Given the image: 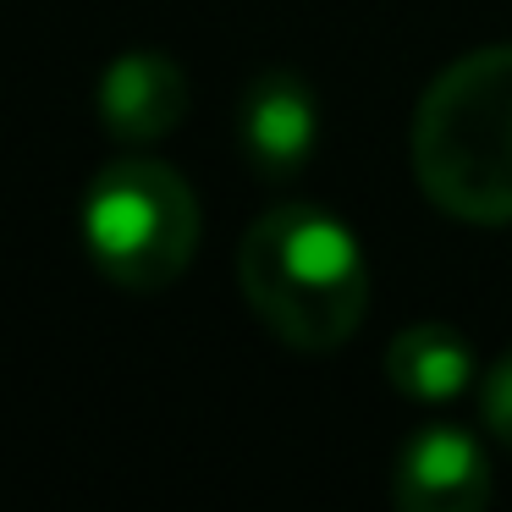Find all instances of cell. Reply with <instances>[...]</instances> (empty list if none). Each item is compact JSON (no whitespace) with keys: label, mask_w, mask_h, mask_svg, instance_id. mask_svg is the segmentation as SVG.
Here are the masks:
<instances>
[{"label":"cell","mask_w":512,"mask_h":512,"mask_svg":"<svg viewBox=\"0 0 512 512\" xmlns=\"http://www.w3.org/2000/svg\"><path fill=\"white\" fill-rule=\"evenodd\" d=\"M237 281L254 314L298 353H331L369 314V265L325 204H276L248 226Z\"/></svg>","instance_id":"obj_1"},{"label":"cell","mask_w":512,"mask_h":512,"mask_svg":"<svg viewBox=\"0 0 512 512\" xmlns=\"http://www.w3.org/2000/svg\"><path fill=\"white\" fill-rule=\"evenodd\" d=\"M413 171L435 210L512 221V45L452 61L413 116Z\"/></svg>","instance_id":"obj_2"},{"label":"cell","mask_w":512,"mask_h":512,"mask_svg":"<svg viewBox=\"0 0 512 512\" xmlns=\"http://www.w3.org/2000/svg\"><path fill=\"white\" fill-rule=\"evenodd\" d=\"M83 243L116 287L160 292L193 265L199 199L166 160L122 155L83 193Z\"/></svg>","instance_id":"obj_3"},{"label":"cell","mask_w":512,"mask_h":512,"mask_svg":"<svg viewBox=\"0 0 512 512\" xmlns=\"http://www.w3.org/2000/svg\"><path fill=\"white\" fill-rule=\"evenodd\" d=\"M237 144L259 177H298L320 144V100H314L309 78L292 67L254 72L243 89V105H237Z\"/></svg>","instance_id":"obj_4"},{"label":"cell","mask_w":512,"mask_h":512,"mask_svg":"<svg viewBox=\"0 0 512 512\" xmlns=\"http://www.w3.org/2000/svg\"><path fill=\"white\" fill-rule=\"evenodd\" d=\"M485 446L457 424H419L397 452L391 501L402 512H479L490 501Z\"/></svg>","instance_id":"obj_5"},{"label":"cell","mask_w":512,"mask_h":512,"mask_svg":"<svg viewBox=\"0 0 512 512\" xmlns=\"http://www.w3.org/2000/svg\"><path fill=\"white\" fill-rule=\"evenodd\" d=\"M188 78L160 50H127L100 78V122L122 144H155L188 116Z\"/></svg>","instance_id":"obj_6"},{"label":"cell","mask_w":512,"mask_h":512,"mask_svg":"<svg viewBox=\"0 0 512 512\" xmlns=\"http://www.w3.org/2000/svg\"><path fill=\"white\" fill-rule=\"evenodd\" d=\"M386 375L413 402H452L474 380V353L452 325H408L386 347Z\"/></svg>","instance_id":"obj_7"},{"label":"cell","mask_w":512,"mask_h":512,"mask_svg":"<svg viewBox=\"0 0 512 512\" xmlns=\"http://www.w3.org/2000/svg\"><path fill=\"white\" fill-rule=\"evenodd\" d=\"M479 419H485V430L501 446H512V347L496 358V369L479 386Z\"/></svg>","instance_id":"obj_8"}]
</instances>
